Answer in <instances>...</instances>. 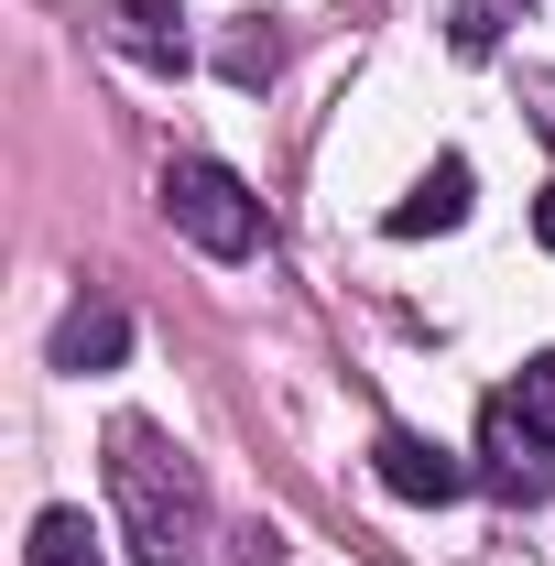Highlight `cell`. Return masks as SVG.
<instances>
[{"instance_id":"obj_9","label":"cell","mask_w":555,"mask_h":566,"mask_svg":"<svg viewBox=\"0 0 555 566\" xmlns=\"http://www.w3.org/2000/svg\"><path fill=\"white\" fill-rule=\"evenodd\" d=\"M512 403H523V424H534V436H555V349L523 359V392H512Z\"/></svg>"},{"instance_id":"obj_8","label":"cell","mask_w":555,"mask_h":566,"mask_svg":"<svg viewBox=\"0 0 555 566\" xmlns=\"http://www.w3.org/2000/svg\"><path fill=\"white\" fill-rule=\"evenodd\" d=\"M22 566H109V556H98V523H87V512H33Z\"/></svg>"},{"instance_id":"obj_5","label":"cell","mask_w":555,"mask_h":566,"mask_svg":"<svg viewBox=\"0 0 555 566\" xmlns=\"http://www.w3.org/2000/svg\"><path fill=\"white\" fill-rule=\"evenodd\" d=\"M458 218H469V164H458V153H447V164H436V175H425L415 197H404V208H392V240H425V229H458Z\"/></svg>"},{"instance_id":"obj_6","label":"cell","mask_w":555,"mask_h":566,"mask_svg":"<svg viewBox=\"0 0 555 566\" xmlns=\"http://www.w3.org/2000/svg\"><path fill=\"white\" fill-rule=\"evenodd\" d=\"M121 349H132L121 305H66V327H55V370H109Z\"/></svg>"},{"instance_id":"obj_2","label":"cell","mask_w":555,"mask_h":566,"mask_svg":"<svg viewBox=\"0 0 555 566\" xmlns=\"http://www.w3.org/2000/svg\"><path fill=\"white\" fill-rule=\"evenodd\" d=\"M164 208H175V229H186L208 262H251V251H262V208H251V186H240L229 164H208V153H186V164L164 175Z\"/></svg>"},{"instance_id":"obj_7","label":"cell","mask_w":555,"mask_h":566,"mask_svg":"<svg viewBox=\"0 0 555 566\" xmlns=\"http://www.w3.org/2000/svg\"><path fill=\"white\" fill-rule=\"evenodd\" d=\"M109 11H121V44L142 66H186V11L175 0H109Z\"/></svg>"},{"instance_id":"obj_1","label":"cell","mask_w":555,"mask_h":566,"mask_svg":"<svg viewBox=\"0 0 555 566\" xmlns=\"http://www.w3.org/2000/svg\"><path fill=\"white\" fill-rule=\"evenodd\" d=\"M109 491H121V523H132L142 566H197V545H208V491H197V469L153 424H109Z\"/></svg>"},{"instance_id":"obj_11","label":"cell","mask_w":555,"mask_h":566,"mask_svg":"<svg viewBox=\"0 0 555 566\" xmlns=\"http://www.w3.org/2000/svg\"><path fill=\"white\" fill-rule=\"evenodd\" d=\"M534 229H545V251H555V197H545V208H534Z\"/></svg>"},{"instance_id":"obj_4","label":"cell","mask_w":555,"mask_h":566,"mask_svg":"<svg viewBox=\"0 0 555 566\" xmlns=\"http://www.w3.org/2000/svg\"><path fill=\"white\" fill-rule=\"evenodd\" d=\"M370 469H381L392 501H458V491H469V458L436 447V436H415V424H392V436L370 447Z\"/></svg>"},{"instance_id":"obj_10","label":"cell","mask_w":555,"mask_h":566,"mask_svg":"<svg viewBox=\"0 0 555 566\" xmlns=\"http://www.w3.org/2000/svg\"><path fill=\"white\" fill-rule=\"evenodd\" d=\"M458 44H469V55L501 44V0H458Z\"/></svg>"},{"instance_id":"obj_3","label":"cell","mask_w":555,"mask_h":566,"mask_svg":"<svg viewBox=\"0 0 555 566\" xmlns=\"http://www.w3.org/2000/svg\"><path fill=\"white\" fill-rule=\"evenodd\" d=\"M480 458H490V491L501 501H545L555 491V436H534L523 403H490L480 415Z\"/></svg>"}]
</instances>
